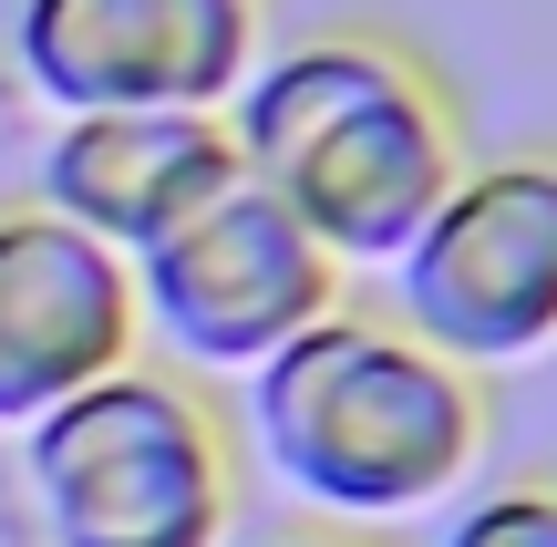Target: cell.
Segmentation results:
<instances>
[{"instance_id":"1","label":"cell","mask_w":557,"mask_h":547,"mask_svg":"<svg viewBox=\"0 0 557 547\" xmlns=\"http://www.w3.org/2000/svg\"><path fill=\"white\" fill-rule=\"evenodd\" d=\"M227 135L331 259H403L465 176L444 83L382 32H310L269 52L227 103Z\"/></svg>"},{"instance_id":"2","label":"cell","mask_w":557,"mask_h":547,"mask_svg":"<svg viewBox=\"0 0 557 547\" xmlns=\"http://www.w3.org/2000/svg\"><path fill=\"white\" fill-rule=\"evenodd\" d=\"M259 445L331 517H413L485 455V393L413 321L331 310L259 362Z\"/></svg>"},{"instance_id":"3","label":"cell","mask_w":557,"mask_h":547,"mask_svg":"<svg viewBox=\"0 0 557 547\" xmlns=\"http://www.w3.org/2000/svg\"><path fill=\"white\" fill-rule=\"evenodd\" d=\"M21 475L52 547H218L238 517L218 403L145 362L21 424Z\"/></svg>"},{"instance_id":"4","label":"cell","mask_w":557,"mask_h":547,"mask_svg":"<svg viewBox=\"0 0 557 547\" xmlns=\"http://www.w3.org/2000/svg\"><path fill=\"white\" fill-rule=\"evenodd\" d=\"M135 310L197 372H259L269 351L341 310V259L259 176H238L218 207H197L165 248L135 259Z\"/></svg>"},{"instance_id":"5","label":"cell","mask_w":557,"mask_h":547,"mask_svg":"<svg viewBox=\"0 0 557 547\" xmlns=\"http://www.w3.org/2000/svg\"><path fill=\"white\" fill-rule=\"evenodd\" d=\"M403 321L465 372L557 341V156L465 165L455 197L403 248Z\"/></svg>"},{"instance_id":"6","label":"cell","mask_w":557,"mask_h":547,"mask_svg":"<svg viewBox=\"0 0 557 547\" xmlns=\"http://www.w3.org/2000/svg\"><path fill=\"white\" fill-rule=\"evenodd\" d=\"M11 52L52 114H114V103L227 114L259 73V0H21Z\"/></svg>"},{"instance_id":"7","label":"cell","mask_w":557,"mask_h":547,"mask_svg":"<svg viewBox=\"0 0 557 547\" xmlns=\"http://www.w3.org/2000/svg\"><path fill=\"white\" fill-rule=\"evenodd\" d=\"M135 259L52 207H0V424H41L83 383L135 362Z\"/></svg>"},{"instance_id":"8","label":"cell","mask_w":557,"mask_h":547,"mask_svg":"<svg viewBox=\"0 0 557 547\" xmlns=\"http://www.w3.org/2000/svg\"><path fill=\"white\" fill-rule=\"evenodd\" d=\"M238 135L227 114H197V103H114V114H62L52 145H41V207L73 217L83 238L124 248H165L197 207H218L238 186Z\"/></svg>"},{"instance_id":"9","label":"cell","mask_w":557,"mask_h":547,"mask_svg":"<svg viewBox=\"0 0 557 547\" xmlns=\"http://www.w3.org/2000/svg\"><path fill=\"white\" fill-rule=\"evenodd\" d=\"M444 547H557V496L547 486H506L485 507H465Z\"/></svg>"},{"instance_id":"10","label":"cell","mask_w":557,"mask_h":547,"mask_svg":"<svg viewBox=\"0 0 557 547\" xmlns=\"http://www.w3.org/2000/svg\"><path fill=\"white\" fill-rule=\"evenodd\" d=\"M269 547H361V537H341V527H299V537H269Z\"/></svg>"},{"instance_id":"11","label":"cell","mask_w":557,"mask_h":547,"mask_svg":"<svg viewBox=\"0 0 557 547\" xmlns=\"http://www.w3.org/2000/svg\"><path fill=\"white\" fill-rule=\"evenodd\" d=\"M537 486H547V496H557V475H537Z\"/></svg>"}]
</instances>
